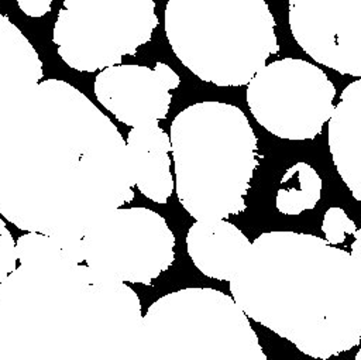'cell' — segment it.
I'll list each match as a JSON object with an SVG mask.
<instances>
[{"label": "cell", "mask_w": 361, "mask_h": 360, "mask_svg": "<svg viewBox=\"0 0 361 360\" xmlns=\"http://www.w3.org/2000/svg\"><path fill=\"white\" fill-rule=\"evenodd\" d=\"M179 82L178 73L164 62H157L155 68L118 64L102 69L93 89L100 104L118 121L140 127L166 117L171 90Z\"/></svg>", "instance_id": "11"}, {"label": "cell", "mask_w": 361, "mask_h": 360, "mask_svg": "<svg viewBox=\"0 0 361 360\" xmlns=\"http://www.w3.org/2000/svg\"><path fill=\"white\" fill-rule=\"evenodd\" d=\"M16 253L21 264L51 257H61L78 264L85 261L80 237H58L28 232L16 241Z\"/></svg>", "instance_id": "17"}, {"label": "cell", "mask_w": 361, "mask_h": 360, "mask_svg": "<svg viewBox=\"0 0 361 360\" xmlns=\"http://www.w3.org/2000/svg\"><path fill=\"white\" fill-rule=\"evenodd\" d=\"M52 40L62 61L94 72L118 65L151 40L158 25L152 0H62Z\"/></svg>", "instance_id": "7"}, {"label": "cell", "mask_w": 361, "mask_h": 360, "mask_svg": "<svg viewBox=\"0 0 361 360\" xmlns=\"http://www.w3.org/2000/svg\"><path fill=\"white\" fill-rule=\"evenodd\" d=\"M142 320L137 292L61 257L0 284V360H128Z\"/></svg>", "instance_id": "3"}, {"label": "cell", "mask_w": 361, "mask_h": 360, "mask_svg": "<svg viewBox=\"0 0 361 360\" xmlns=\"http://www.w3.org/2000/svg\"><path fill=\"white\" fill-rule=\"evenodd\" d=\"M175 189L196 220H217L245 209L258 167L257 136L241 109L197 102L171 123Z\"/></svg>", "instance_id": "4"}, {"label": "cell", "mask_w": 361, "mask_h": 360, "mask_svg": "<svg viewBox=\"0 0 361 360\" xmlns=\"http://www.w3.org/2000/svg\"><path fill=\"white\" fill-rule=\"evenodd\" d=\"M361 359V352H357V354H355V360H360Z\"/></svg>", "instance_id": "21"}, {"label": "cell", "mask_w": 361, "mask_h": 360, "mask_svg": "<svg viewBox=\"0 0 361 360\" xmlns=\"http://www.w3.org/2000/svg\"><path fill=\"white\" fill-rule=\"evenodd\" d=\"M351 253L288 230L259 234L230 278V296L252 320L327 360L361 339V230Z\"/></svg>", "instance_id": "2"}, {"label": "cell", "mask_w": 361, "mask_h": 360, "mask_svg": "<svg viewBox=\"0 0 361 360\" xmlns=\"http://www.w3.org/2000/svg\"><path fill=\"white\" fill-rule=\"evenodd\" d=\"M251 243L233 223L196 220L188 230L186 248L195 267L206 277L230 281Z\"/></svg>", "instance_id": "13"}, {"label": "cell", "mask_w": 361, "mask_h": 360, "mask_svg": "<svg viewBox=\"0 0 361 360\" xmlns=\"http://www.w3.org/2000/svg\"><path fill=\"white\" fill-rule=\"evenodd\" d=\"M289 27L298 45L343 75H361V0H289Z\"/></svg>", "instance_id": "10"}, {"label": "cell", "mask_w": 361, "mask_h": 360, "mask_svg": "<svg viewBox=\"0 0 361 360\" xmlns=\"http://www.w3.org/2000/svg\"><path fill=\"white\" fill-rule=\"evenodd\" d=\"M126 143L133 157L138 191L152 202L165 203L175 188L169 136L158 123H151L133 127Z\"/></svg>", "instance_id": "15"}, {"label": "cell", "mask_w": 361, "mask_h": 360, "mask_svg": "<svg viewBox=\"0 0 361 360\" xmlns=\"http://www.w3.org/2000/svg\"><path fill=\"white\" fill-rule=\"evenodd\" d=\"M164 27L178 59L217 86L247 85L279 49L265 0H168Z\"/></svg>", "instance_id": "5"}, {"label": "cell", "mask_w": 361, "mask_h": 360, "mask_svg": "<svg viewBox=\"0 0 361 360\" xmlns=\"http://www.w3.org/2000/svg\"><path fill=\"white\" fill-rule=\"evenodd\" d=\"M18 7L30 17H41L51 10L52 0H17Z\"/></svg>", "instance_id": "20"}, {"label": "cell", "mask_w": 361, "mask_h": 360, "mask_svg": "<svg viewBox=\"0 0 361 360\" xmlns=\"http://www.w3.org/2000/svg\"><path fill=\"white\" fill-rule=\"evenodd\" d=\"M329 121V148L341 179L361 200V80L341 93Z\"/></svg>", "instance_id": "14"}, {"label": "cell", "mask_w": 361, "mask_h": 360, "mask_svg": "<svg viewBox=\"0 0 361 360\" xmlns=\"http://www.w3.org/2000/svg\"><path fill=\"white\" fill-rule=\"evenodd\" d=\"M42 62L23 31L0 13V128L42 79Z\"/></svg>", "instance_id": "12"}, {"label": "cell", "mask_w": 361, "mask_h": 360, "mask_svg": "<svg viewBox=\"0 0 361 360\" xmlns=\"http://www.w3.org/2000/svg\"><path fill=\"white\" fill-rule=\"evenodd\" d=\"M134 185L124 137L65 80H41L0 128V215L21 230L82 239Z\"/></svg>", "instance_id": "1"}, {"label": "cell", "mask_w": 361, "mask_h": 360, "mask_svg": "<svg viewBox=\"0 0 361 360\" xmlns=\"http://www.w3.org/2000/svg\"><path fill=\"white\" fill-rule=\"evenodd\" d=\"M322 179L306 162H296L281 179L276 193V208L283 215H299L313 209L320 199Z\"/></svg>", "instance_id": "16"}, {"label": "cell", "mask_w": 361, "mask_h": 360, "mask_svg": "<svg viewBox=\"0 0 361 360\" xmlns=\"http://www.w3.org/2000/svg\"><path fill=\"white\" fill-rule=\"evenodd\" d=\"M322 230L330 244L344 243L347 236L354 234L357 227L341 208H330L324 213Z\"/></svg>", "instance_id": "18"}, {"label": "cell", "mask_w": 361, "mask_h": 360, "mask_svg": "<svg viewBox=\"0 0 361 360\" xmlns=\"http://www.w3.org/2000/svg\"><path fill=\"white\" fill-rule=\"evenodd\" d=\"M86 265L121 282L151 284L175 258L166 220L148 208H117L82 236Z\"/></svg>", "instance_id": "9"}, {"label": "cell", "mask_w": 361, "mask_h": 360, "mask_svg": "<svg viewBox=\"0 0 361 360\" xmlns=\"http://www.w3.org/2000/svg\"><path fill=\"white\" fill-rule=\"evenodd\" d=\"M16 241L10 230L6 227V223L0 217V284L11 271L16 270Z\"/></svg>", "instance_id": "19"}, {"label": "cell", "mask_w": 361, "mask_h": 360, "mask_svg": "<svg viewBox=\"0 0 361 360\" xmlns=\"http://www.w3.org/2000/svg\"><path fill=\"white\" fill-rule=\"evenodd\" d=\"M128 360H268L250 319L214 288H183L151 304Z\"/></svg>", "instance_id": "6"}, {"label": "cell", "mask_w": 361, "mask_h": 360, "mask_svg": "<svg viewBox=\"0 0 361 360\" xmlns=\"http://www.w3.org/2000/svg\"><path fill=\"white\" fill-rule=\"evenodd\" d=\"M252 117L285 140H312L334 109L336 88L317 65L299 58L265 64L247 83Z\"/></svg>", "instance_id": "8"}]
</instances>
